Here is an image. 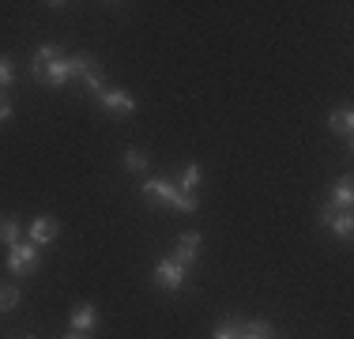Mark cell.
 Returning <instances> with one entry per match:
<instances>
[{
	"mask_svg": "<svg viewBox=\"0 0 354 339\" xmlns=\"http://www.w3.org/2000/svg\"><path fill=\"white\" fill-rule=\"evenodd\" d=\"M212 339H241V324H238V320H226V324L215 328Z\"/></svg>",
	"mask_w": 354,
	"mask_h": 339,
	"instance_id": "18",
	"label": "cell"
},
{
	"mask_svg": "<svg viewBox=\"0 0 354 339\" xmlns=\"http://www.w3.org/2000/svg\"><path fill=\"white\" fill-rule=\"evenodd\" d=\"M38 268V249L30 241H15L12 249H8V271H15V275H27V271Z\"/></svg>",
	"mask_w": 354,
	"mask_h": 339,
	"instance_id": "2",
	"label": "cell"
},
{
	"mask_svg": "<svg viewBox=\"0 0 354 339\" xmlns=\"http://www.w3.org/2000/svg\"><path fill=\"white\" fill-rule=\"evenodd\" d=\"M12 61H8V57H0V87H8V83H12Z\"/></svg>",
	"mask_w": 354,
	"mask_h": 339,
	"instance_id": "20",
	"label": "cell"
},
{
	"mask_svg": "<svg viewBox=\"0 0 354 339\" xmlns=\"http://www.w3.org/2000/svg\"><path fill=\"white\" fill-rule=\"evenodd\" d=\"M53 61H61V49H57V46H41L38 53H35V64H30V72H35V80H38V75L46 72V68L53 64Z\"/></svg>",
	"mask_w": 354,
	"mask_h": 339,
	"instance_id": "9",
	"label": "cell"
},
{
	"mask_svg": "<svg viewBox=\"0 0 354 339\" xmlns=\"http://www.w3.org/2000/svg\"><path fill=\"white\" fill-rule=\"evenodd\" d=\"M57 234H61V226H57V219H49V215H38L35 223H30V245H49Z\"/></svg>",
	"mask_w": 354,
	"mask_h": 339,
	"instance_id": "6",
	"label": "cell"
},
{
	"mask_svg": "<svg viewBox=\"0 0 354 339\" xmlns=\"http://www.w3.org/2000/svg\"><path fill=\"white\" fill-rule=\"evenodd\" d=\"M155 283L162 286V291H181L185 286V268L177 264V260H158L155 264Z\"/></svg>",
	"mask_w": 354,
	"mask_h": 339,
	"instance_id": "3",
	"label": "cell"
},
{
	"mask_svg": "<svg viewBox=\"0 0 354 339\" xmlns=\"http://www.w3.org/2000/svg\"><path fill=\"white\" fill-rule=\"evenodd\" d=\"M196 185H200V166H189V170H185V177H181V185H177V189L192 192Z\"/></svg>",
	"mask_w": 354,
	"mask_h": 339,
	"instance_id": "19",
	"label": "cell"
},
{
	"mask_svg": "<svg viewBox=\"0 0 354 339\" xmlns=\"http://www.w3.org/2000/svg\"><path fill=\"white\" fill-rule=\"evenodd\" d=\"M12 117V102H8V95L0 91V121H8Z\"/></svg>",
	"mask_w": 354,
	"mask_h": 339,
	"instance_id": "21",
	"label": "cell"
},
{
	"mask_svg": "<svg viewBox=\"0 0 354 339\" xmlns=\"http://www.w3.org/2000/svg\"><path fill=\"white\" fill-rule=\"evenodd\" d=\"M19 286H0V309H15L19 305Z\"/></svg>",
	"mask_w": 354,
	"mask_h": 339,
	"instance_id": "16",
	"label": "cell"
},
{
	"mask_svg": "<svg viewBox=\"0 0 354 339\" xmlns=\"http://www.w3.org/2000/svg\"><path fill=\"white\" fill-rule=\"evenodd\" d=\"M95 61H91L87 53H75V57H68V75H80V80H87L91 72H95Z\"/></svg>",
	"mask_w": 354,
	"mask_h": 339,
	"instance_id": "12",
	"label": "cell"
},
{
	"mask_svg": "<svg viewBox=\"0 0 354 339\" xmlns=\"http://www.w3.org/2000/svg\"><path fill=\"white\" fill-rule=\"evenodd\" d=\"M15 241H19V223H15V219H8V215H0V245H8V249H12Z\"/></svg>",
	"mask_w": 354,
	"mask_h": 339,
	"instance_id": "13",
	"label": "cell"
},
{
	"mask_svg": "<svg viewBox=\"0 0 354 339\" xmlns=\"http://www.w3.org/2000/svg\"><path fill=\"white\" fill-rule=\"evenodd\" d=\"M143 196L166 203V208H177V211H196V203H200L196 192H185V189H177L174 181H162V177H151V181H143Z\"/></svg>",
	"mask_w": 354,
	"mask_h": 339,
	"instance_id": "1",
	"label": "cell"
},
{
	"mask_svg": "<svg viewBox=\"0 0 354 339\" xmlns=\"http://www.w3.org/2000/svg\"><path fill=\"white\" fill-rule=\"evenodd\" d=\"M196 253H200V234L196 230H185L181 237H177V253H174V260L181 268H189L192 260H196Z\"/></svg>",
	"mask_w": 354,
	"mask_h": 339,
	"instance_id": "4",
	"label": "cell"
},
{
	"mask_svg": "<svg viewBox=\"0 0 354 339\" xmlns=\"http://www.w3.org/2000/svg\"><path fill=\"white\" fill-rule=\"evenodd\" d=\"M38 80L49 83V87H61V83H68V80H72V75H68V61H64V57H61V61H53L46 72L38 75Z\"/></svg>",
	"mask_w": 354,
	"mask_h": 339,
	"instance_id": "8",
	"label": "cell"
},
{
	"mask_svg": "<svg viewBox=\"0 0 354 339\" xmlns=\"http://www.w3.org/2000/svg\"><path fill=\"white\" fill-rule=\"evenodd\" d=\"M328 226H332L339 237H351V230H354V219H351V211H335L332 219H328Z\"/></svg>",
	"mask_w": 354,
	"mask_h": 339,
	"instance_id": "15",
	"label": "cell"
},
{
	"mask_svg": "<svg viewBox=\"0 0 354 339\" xmlns=\"http://www.w3.org/2000/svg\"><path fill=\"white\" fill-rule=\"evenodd\" d=\"M64 339H83V336H80V332H75V336H64Z\"/></svg>",
	"mask_w": 354,
	"mask_h": 339,
	"instance_id": "22",
	"label": "cell"
},
{
	"mask_svg": "<svg viewBox=\"0 0 354 339\" xmlns=\"http://www.w3.org/2000/svg\"><path fill=\"white\" fill-rule=\"evenodd\" d=\"M124 166L129 170H147V155H143L140 147H129L124 151Z\"/></svg>",
	"mask_w": 354,
	"mask_h": 339,
	"instance_id": "17",
	"label": "cell"
},
{
	"mask_svg": "<svg viewBox=\"0 0 354 339\" xmlns=\"http://www.w3.org/2000/svg\"><path fill=\"white\" fill-rule=\"evenodd\" d=\"M98 102H102V109H109V113H132L136 109V98L129 91H102Z\"/></svg>",
	"mask_w": 354,
	"mask_h": 339,
	"instance_id": "5",
	"label": "cell"
},
{
	"mask_svg": "<svg viewBox=\"0 0 354 339\" xmlns=\"http://www.w3.org/2000/svg\"><path fill=\"white\" fill-rule=\"evenodd\" d=\"M241 339H275L272 320H252V324L241 328Z\"/></svg>",
	"mask_w": 354,
	"mask_h": 339,
	"instance_id": "11",
	"label": "cell"
},
{
	"mask_svg": "<svg viewBox=\"0 0 354 339\" xmlns=\"http://www.w3.org/2000/svg\"><path fill=\"white\" fill-rule=\"evenodd\" d=\"M328 129L339 132V136H351V129H354V113H351V109H335V113H328Z\"/></svg>",
	"mask_w": 354,
	"mask_h": 339,
	"instance_id": "10",
	"label": "cell"
},
{
	"mask_svg": "<svg viewBox=\"0 0 354 339\" xmlns=\"http://www.w3.org/2000/svg\"><path fill=\"white\" fill-rule=\"evenodd\" d=\"M95 324H98V309H95V305H75V309H72V328H75V332H91Z\"/></svg>",
	"mask_w": 354,
	"mask_h": 339,
	"instance_id": "7",
	"label": "cell"
},
{
	"mask_svg": "<svg viewBox=\"0 0 354 339\" xmlns=\"http://www.w3.org/2000/svg\"><path fill=\"white\" fill-rule=\"evenodd\" d=\"M351 200H354V181H351V177H339V181H335V192H332V203L347 208Z\"/></svg>",
	"mask_w": 354,
	"mask_h": 339,
	"instance_id": "14",
	"label": "cell"
}]
</instances>
